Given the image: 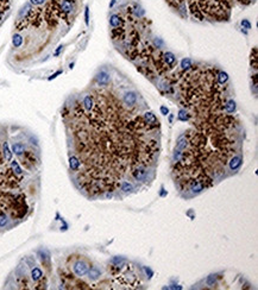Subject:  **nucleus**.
<instances>
[{"label":"nucleus","instance_id":"423d86ee","mask_svg":"<svg viewBox=\"0 0 258 290\" xmlns=\"http://www.w3.org/2000/svg\"><path fill=\"white\" fill-rule=\"evenodd\" d=\"M241 160H241V157H239V156L233 157V158L231 160V162H230V168H231V170H237V169L241 165Z\"/></svg>","mask_w":258,"mask_h":290},{"label":"nucleus","instance_id":"bb28decb","mask_svg":"<svg viewBox=\"0 0 258 290\" xmlns=\"http://www.w3.org/2000/svg\"><path fill=\"white\" fill-rule=\"evenodd\" d=\"M241 26H243L244 29H246V30L251 29V24H250V22H249V20H246V19H244V20L241 22Z\"/></svg>","mask_w":258,"mask_h":290},{"label":"nucleus","instance_id":"b1692460","mask_svg":"<svg viewBox=\"0 0 258 290\" xmlns=\"http://www.w3.org/2000/svg\"><path fill=\"white\" fill-rule=\"evenodd\" d=\"M132 189H133L132 184L127 183V182H124V183L121 184V190H124L125 193H127V191H131Z\"/></svg>","mask_w":258,"mask_h":290},{"label":"nucleus","instance_id":"9b49d317","mask_svg":"<svg viewBox=\"0 0 258 290\" xmlns=\"http://www.w3.org/2000/svg\"><path fill=\"white\" fill-rule=\"evenodd\" d=\"M42 276H43V272L39 267L32 269V271H31V277H32L33 281H39V279L42 278Z\"/></svg>","mask_w":258,"mask_h":290},{"label":"nucleus","instance_id":"9d476101","mask_svg":"<svg viewBox=\"0 0 258 290\" xmlns=\"http://www.w3.org/2000/svg\"><path fill=\"white\" fill-rule=\"evenodd\" d=\"M133 176L138 181H143L146 177V171H145L144 169H137L136 171H133Z\"/></svg>","mask_w":258,"mask_h":290},{"label":"nucleus","instance_id":"a211bd4d","mask_svg":"<svg viewBox=\"0 0 258 290\" xmlns=\"http://www.w3.org/2000/svg\"><path fill=\"white\" fill-rule=\"evenodd\" d=\"M88 275H89L90 279H96L99 278V276H100V271L96 267H92L89 271H88Z\"/></svg>","mask_w":258,"mask_h":290},{"label":"nucleus","instance_id":"4468645a","mask_svg":"<svg viewBox=\"0 0 258 290\" xmlns=\"http://www.w3.org/2000/svg\"><path fill=\"white\" fill-rule=\"evenodd\" d=\"M12 150L16 155H22V154H24L25 146L23 144H20V143H16V144H13Z\"/></svg>","mask_w":258,"mask_h":290},{"label":"nucleus","instance_id":"2f4dec72","mask_svg":"<svg viewBox=\"0 0 258 290\" xmlns=\"http://www.w3.org/2000/svg\"><path fill=\"white\" fill-rule=\"evenodd\" d=\"M61 73H62V71H57V73H55V74H54V75H53V76H50V77H49V80H53V79H55V77L57 76V75H60Z\"/></svg>","mask_w":258,"mask_h":290},{"label":"nucleus","instance_id":"ddd939ff","mask_svg":"<svg viewBox=\"0 0 258 290\" xmlns=\"http://www.w3.org/2000/svg\"><path fill=\"white\" fill-rule=\"evenodd\" d=\"M190 189L194 193H200L201 190L204 189V184L198 182V181H193L192 183H190Z\"/></svg>","mask_w":258,"mask_h":290},{"label":"nucleus","instance_id":"6ab92c4d","mask_svg":"<svg viewBox=\"0 0 258 290\" xmlns=\"http://www.w3.org/2000/svg\"><path fill=\"white\" fill-rule=\"evenodd\" d=\"M11 168H12V170L16 172L17 175H22V169H20V166H19L17 160H12V162H11Z\"/></svg>","mask_w":258,"mask_h":290},{"label":"nucleus","instance_id":"f704fd0d","mask_svg":"<svg viewBox=\"0 0 258 290\" xmlns=\"http://www.w3.org/2000/svg\"><path fill=\"white\" fill-rule=\"evenodd\" d=\"M1 19H3V12L0 11V20H1Z\"/></svg>","mask_w":258,"mask_h":290},{"label":"nucleus","instance_id":"0eeeda50","mask_svg":"<svg viewBox=\"0 0 258 290\" xmlns=\"http://www.w3.org/2000/svg\"><path fill=\"white\" fill-rule=\"evenodd\" d=\"M109 24L113 26V28H119L120 24H121V18L118 16V14H112L109 17Z\"/></svg>","mask_w":258,"mask_h":290},{"label":"nucleus","instance_id":"c9c22d12","mask_svg":"<svg viewBox=\"0 0 258 290\" xmlns=\"http://www.w3.org/2000/svg\"><path fill=\"white\" fill-rule=\"evenodd\" d=\"M69 1H73V0H69Z\"/></svg>","mask_w":258,"mask_h":290},{"label":"nucleus","instance_id":"4be33fe9","mask_svg":"<svg viewBox=\"0 0 258 290\" xmlns=\"http://www.w3.org/2000/svg\"><path fill=\"white\" fill-rule=\"evenodd\" d=\"M181 67H182V69H189L190 67H192V62H190V59H183L182 61H181Z\"/></svg>","mask_w":258,"mask_h":290},{"label":"nucleus","instance_id":"7ed1b4c3","mask_svg":"<svg viewBox=\"0 0 258 290\" xmlns=\"http://www.w3.org/2000/svg\"><path fill=\"white\" fill-rule=\"evenodd\" d=\"M96 82L101 86H105L109 82V74H107L106 71H100L98 75H96Z\"/></svg>","mask_w":258,"mask_h":290},{"label":"nucleus","instance_id":"f257e3e1","mask_svg":"<svg viewBox=\"0 0 258 290\" xmlns=\"http://www.w3.org/2000/svg\"><path fill=\"white\" fill-rule=\"evenodd\" d=\"M74 272L78 277H82V276H84L86 273L88 272V265L84 262H78L74 265Z\"/></svg>","mask_w":258,"mask_h":290},{"label":"nucleus","instance_id":"c756f323","mask_svg":"<svg viewBox=\"0 0 258 290\" xmlns=\"http://www.w3.org/2000/svg\"><path fill=\"white\" fill-rule=\"evenodd\" d=\"M214 282H215V278H214V276H213V275H212V276H210V277L207 278V283H208L210 285H212L213 283H214Z\"/></svg>","mask_w":258,"mask_h":290},{"label":"nucleus","instance_id":"412c9836","mask_svg":"<svg viewBox=\"0 0 258 290\" xmlns=\"http://www.w3.org/2000/svg\"><path fill=\"white\" fill-rule=\"evenodd\" d=\"M225 108H226V111H227L228 113H232L234 109H235V102H234L233 100H230L227 104L225 105Z\"/></svg>","mask_w":258,"mask_h":290},{"label":"nucleus","instance_id":"f03ea898","mask_svg":"<svg viewBox=\"0 0 258 290\" xmlns=\"http://www.w3.org/2000/svg\"><path fill=\"white\" fill-rule=\"evenodd\" d=\"M58 7H60V11L63 13V14H68L73 11L74 6H73V1H69V0H60L58 1Z\"/></svg>","mask_w":258,"mask_h":290},{"label":"nucleus","instance_id":"f8f14e48","mask_svg":"<svg viewBox=\"0 0 258 290\" xmlns=\"http://www.w3.org/2000/svg\"><path fill=\"white\" fill-rule=\"evenodd\" d=\"M69 166H70L72 170H78V168H80V162H78V157L72 156V157L69 158Z\"/></svg>","mask_w":258,"mask_h":290},{"label":"nucleus","instance_id":"7c9ffc66","mask_svg":"<svg viewBox=\"0 0 258 290\" xmlns=\"http://www.w3.org/2000/svg\"><path fill=\"white\" fill-rule=\"evenodd\" d=\"M161 112H162V114H164V115H167V114H168V113H169L168 107L162 106V107H161Z\"/></svg>","mask_w":258,"mask_h":290},{"label":"nucleus","instance_id":"473e14b6","mask_svg":"<svg viewBox=\"0 0 258 290\" xmlns=\"http://www.w3.org/2000/svg\"><path fill=\"white\" fill-rule=\"evenodd\" d=\"M62 48H63V47H62V45H61V47H58V49L56 50V53H55V55H58V53H61V50H62Z\"/></svg>","mask_w":258,"mask_h":290},{"label":"nucleus","instance_id":"5701e85b","mask_svg":"<svg viewBox=\"0 0 258 290\" xmlns=\"http://www.w3.org/2000/svg\"><path fill=\"white\" fill-rule=\"evenodd\" d=\"M7 222H8V219H7L6 214H5V213H0V227H4V226H6Z\"/></svg>","mask_w":258,"mask_h":290},{"label":"nucleus","instance_id":"cd10ccee","mask_svg":"<svg viewBox=\"0 0 258 290\" xmlns=\"http://www.w3.org/2000/svg\"><path fill=\"white\" fill-rule=\"evenodd\" d=\"M31 5H35V6H39L43 5L45 3V0H30Z\"/></svg>","mask_w":258,"mask_h":290},{"label":"nucleus","instance_id":"72a5a7b5","mask_svg":"<svg viewBox=\"0 0 258 290\" xmlns=\"http://www.w3.org/2000/svg\"><path fill=\"white\" fill-rule=\"evenodd\" d=\"M115 1H117V0H112V3L109 4V7H113V5L115 4Z\"/></svg>","mask_w":258,"mask_h":290},{"label":"nucleus","instance_id":"a878e982","mask_svg":"<svg viewBox=\"0 0 258 290\" xmlns=\"http://www.w3.org/2000/svg\"><path fill=\"white\" fill-rule=\"evenodd\" d=\"M181 157H182V152H181V150H175L174 152V160L177 162V160H181Z\"/></svg>","mask_w":258,"mask_h":290},{"label":"nucleus","instance_id":"39448f33","mask_svg":"<svg viewBox=\"0 0 258 290\" xmlns=\"http://www.w3.org/2000/svg\"><path fill=\"white\" fill-rule=\"evenodd\" d=\"M144 119H145V123L149 125H156L158 124V121H157V118L156 115L154 114L152 112H146L144 114Z\"/></svg>","mask_w":258,"mask_h":290},{"label":"nucleus","instance_id":"aec40b11","mask_svg":"<svg viewBox=\"0 0 258 290\" xmlns=\"http://www.w3.org/2000/svg\"><path fill=\"white\" fill-rule=\"evenodd\" d=\"M218 80H219V83L224 84L225 82H227L228 75L226 74V73H224V71H220V73H219V75H218Z\"/></svg>","mask_w":258,"mask_h":290},{"label":"nucleus","instance_id":"c85d7f7f","mask_svg":"<svg viewBox=\"0 0 258 290\" xmlns=\"http://www.w3.org/2000/svg\"><path fill=\"white\" fill-rule=\"evenodd\" d=\"M84 19H86V24L88 25L89 24V8L88 7H86L84 10Z\"/></svg>","mask_w":258,"mask_h":290},{"label":"nucleus","instance_id":"20e7f679","mask_svg":"<svg viewBox=\"0 0 258 290\" xmlns=\"http://www.w3.org/2000/svg\"><path fill=\"white\" fill-rule=\"evenodd\" d=\"M124 101H125L126 105L132 106V105L136 104V101H137V95H136V93H133V92H127V93H125V95H124Z\"/></svg>","mask_w":258,"mask_h":290},{"label":"nucleus","instance_id":"f3484780","mask_svg":"<svg viewBox=\"0 0 258 290\" xmlns=\"http://www.w3.org/2000/svg\"><path fill=\"white\" fill-rule=\"evenodd\" d=\"M12 43H13V47H16V48L20 47V45L23 44V37L20 35H18V33H16L12 38Z\"/></svg>","mask_w":258,"mask_h":290},{"label":"nucleus","instance_id":"2eb2a0df","mask_svg":"<svg viewBox=\"0 0 258 290\" xmlns=\"http://www.w3.org/2000/svg\"><path fill=\"white\" fill-rule=\"evenodd\" d=\"M93 99L90 98L89 95H86L84 96V99H83V107L87 109V111H90L92 108H93Z\"/></svg>","mask_w":258,"mask_h":290},{"label":"nucleus","instance_id":"393cba45","mask_svg":"<svg viewBox=\"0 0 258 290\" xmlns=\"http://www.w3.org/2000/svg\"><path fill=\"white\" fill-rule=\"evenodd\" d=\"M179 119H180V120H182V121H186L187 119H188V115H187V113L185 112V111H180V113H179Z\"/></svg>","mask_w":258,"mask_h":290},{"label":"nucleus","instance_id":"1a4fd4ad","mask_svg":"<svg viewBox=\"0 0 258 290\" xmlns=\"http://www.w3.org/2000/svg\"><path fill=\"white\" fill-rule=\"evenodd\" d=\"M3 151H4V156H5V160H6L7 162L12 160V152H11V150L8 148V144H7V143H4V144H3Z\"/></svg>","mask_w":258,"mask_h":290},{"label":"nucleus","instance_id":"dca6fc26","mask_svg":"<svg viewBox=\"0 0 258 290\" xmlns=\"http://www.w3.org/2000/svg\"><path fill=\"white\" fill-rule=\"evenodd\" d=\"M186 146H187L186 138H185V136H180L179 137V139H177V145H176V148H177V150H183V149H186Z\"/></svg>","mask_w":258,"mask_h":290},{"label":"nucleus","instance_id":"6e6552de","mask_svg":"<svg viewBox=\"0 0 258 290\" xmlns=\"http://www.w3.org/2000/svg\"><path fill=\"white\" fill-rule=\"evenodd\" d=\"M164 61L168 65H174L176 62V57L173 53H164Z\"/></svg>","mask_w":258,"mask_h":290}]
</instances>
